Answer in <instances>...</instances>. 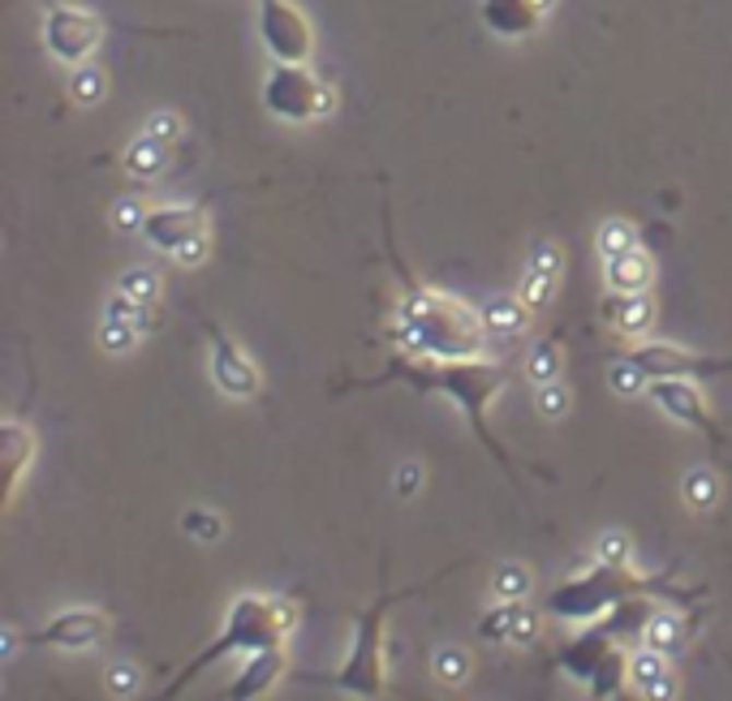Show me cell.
<instances>
[{
  "instance_id": "cell-13",
  "label": "cell",
  "mask_w": 732,
  "mask_h": 701,
  "mask_svg": "<svg viewBox=\"0 0 732 701\" xmlns=\"http://www.w3.org/2000/svg\"><path fill=\"white\" fill-rule=\"evenodd\" d=\"M199 233H208V211L203 207H155L146 211L143 219V237L146 246L164 250V254H177L186 241H194Z\"/></svg>"
},
{
  "instance_id": "cell-14",
  "label": "cell",
  "mask_w": 732,
  "mask_h": 701,
  "mask_svg": "<svg viewBox=\"0 0 732 701\" xmlns=\"http://www.w3.org/2000/svg\"><path fill=\"white\" fill-rule=\"evenodd\" d=\"M479 13H483V26L496 31V35H505V39H526V35H534L539 22L547 17L534 0H483Z\"/></svg>"
},
{
  "instance_id": "cell-15",
  "label": "cell",
  "mask_w": 732,
  "mask_h": 701,
  "mask_svg": "<svg viewBox=\"0 0 732 701\" xmlns=\"http://www.w3.org/2000/svg\"><path fill=\"white\" fill-rule=\"evenodd\" d=\"M281 672H285V645L255 650V654H246V667H241V676L228 685V698H241V701L263 698V693H272V689H276Z\"/></svg>"
},
{
  "instance_id": "cell-26",
  "label": "cell",
  "mask_w": 732,
  "mask_h": 701,
  "mask_svg": "<svg viewBox=\"0 0 732 701\" xmlns=\"http://www.w3.org/2000/svg\"><path fill=\"white\" fill-rule=\"evenodd\" d=\"M560 366H565V349H560V341H539L534 349L526 353V379L530 383H552V379H560Z\"/></svg>"
},
{
  "instance_id": "cell-9",
  "label": "cell",
  "mask_w": 732,
  "mask_h": 701,
  "mask_svg": "<svg viewBox=\"0 0 732 701\" xmlns=\"http://www.w3.org/2000/svg\"><path fill=\"white\" fill-rule=\"evenodd\" d=\"M625 357H634L651 379H694V375H724V370H732V357H707V353L681 349L672 341H647V345H638Z\"/></svg>"
},
{
  "instance_id": "cell-36",
  "label": "cell",
  "mask_w": 732,
  "mask_h": 701,
  "mask_svg": "<svg viewBox=\"0 0 732 701\" xmlns=\"http://www.w3.org/2000/svg\"><path fill=\"white\" fill-rule=\"evenodd\" d=\"M181 530H186L194 543H220V534H224L220 516L216 512H208V508H190V512L181 516Z\"/></svg>"
},
{
  "instance_id": "cell-5",
  "label": "cell",
  "mask_w": 732,
  "mask_h": 701,
  "mask_svg": "<svg viewBox=\"0 0 732 701\" xmlns=\"http://www.w3.org/2000/svg\"><path fill=\"white\" fill-rule=\"evenodd\" d=\"M392 603H397V594H379L358 616L354 650H350L345 667L332 676V685L341 693H350V698H379L383 693V625H388Z\"/></svg>"
},
{
  "instance_id": "cell-32",
  "label": "cell",
  "mask_w": 732,
  "mask_h": 701,
  "mask_svg": "<svg viewBox=\"0 0 732 701\" xmlns=\"http://www.w3.org/2000/svg\"><path fill=\"white\" fill-rule=\"evenodd\" d=\"M647 383H651V375H647L634 357H616L612 370H607V388H612L616 396H642Z\"/></svg>"
},
{
  "instance_id": "cell-45",
  "label": "cell",
  "mask_w": 732,
  "mask_h": 701,
  "mask_svg": "<svg viewBox=\"0 0 732 701\" xmlns=\"http://www.w3.org/2000/svg\"><path fill=\"white\" fill-rule=\"evenodd\" d=\"M512 641H517V645H530V641H539V611H534V607H526V603H521V611H517V629H512Z\"/></svg>"
},
{
  "instance_id": "cell-3",
  "label": "cell",
  "mask_w": 732,
  "mask_h": 701,
  "mask_svg": "<svg viewBox=\"0 0 732 701\" xmlns=\"http://www.w3.org/2000/svg\"><path fill=\"white\" fill-rule=\"evenodd\" d=\"M293 625H297V607H293L290 598H263V594H241V598H233L228 620H224L220 637L208 645V650H199V654L186 663L181 680H173V685L164 689V698L181 693L208 663H216V658H224V654H255V650L285 645V637L293 632Z\"/></svg>"
},
{
  "instance_id": "cell-35",
  "label": "cell",
  "mask_w": 732,
  "mask_h": 701,
  "mask_svg": "<svg viewBox=\"0 0 732 701\" xmlns=\"http://www.w3.org/2000/svg\"><path fill=\"white\" fill-rule=\"evenodd\" d=\"M117 288L126 293V297H134V301H155L160 297V276L151 272V268H130V272H121V281H117Z\"/></svg>"
},
{
  "instance_id": "cell-7",
  "label": "cell",
  "mask_w": 732,
  "mask_h": 701,
  "mask_svg": "<svg viewBox=\"0 0 732 701\" xmlns=\"http://www.w3.org/2000/svg\"><path fill=\"white\" fill-rule=\"evenodd\" d=\"M104 44V17L82 9V4H57L48 0L44 9V48L66 61V66H82L95 48Z\"/></svg>"
},
{
  "instance_id": "cell-4",
  "label": "cell",
  "mask_w": 732,
  "mask_h": 701,
  "mask_svg": "<svg viewBox=\"0 0 732 701\" xmlns=\"http://www.w3.org/2000/svg\"><path fill=\"white\" fill-rule=\"evenodd\" d=\"M634 594H656V598H668V603H685V594L672 590L668 581L638 577L629 563L594 560V568H586L582 577H569V581H560L547 594V611L556 620H599V616H607L616 603H625Z\"/></svg>"
},
{
  "instance_id": "cell-33",
  "label": "cell",
  "mask_w": 732,
  "mask_h": 701,
  "mask_svg": "<svg viewBox=\"0 0 732 701\" xmlns=\"http://www.w3.org/2000/svg\"><path fill=\"white\" fill-rule=\"evenodd\" d=\"M139 336H143V332H139L134 323H121V319H104V323H99V336H95V341H99V349H104V353H117V357H121V353H130L134 345H139Z\"/></svg>"
},
{
  "instance_id": "cell-44",
  "label": "cell",
  "mask_w": 732,
  "mask_h": 701,
  "mask_svg": "<svg viewBox=\"0 0 732 701\" xmlns=\"http://www.w3.org/2000/svg\"><path fill=\"white\" fill-rule=\"evenodd\" d=\"M208 254H212V241H208V233H199V237H194V241H186V246H181L173 259H177L181 268H199Z\"/></svg>"
},
{
  "instance_id": "cell-23",
  "label": "cell",
  "mask_w": 732,
  "mask_h": 701,
  "mask_svg": "<svg viewBox=\"0 0 732 701\" xmlns=\"http://www.w3.org/2000/svg\"><path fill=\"white\" fill-rule=\"evenodd\" d=\"M625 680H629V654H625V645H616V650L599 663V672L586 680V689H590V698H616Z\"/></svg>"
},
{
  "instance_id": "cell-21",
  "label": "cell",
  "mask_w": 732,
  "mask_h": 701,
  "mask_svg": "<svg viewBox=\"0 0 732 701\" xmlns=\"http://www.w3.org/2000/svg\"><path fill=\"white\" fill-rule=\"evenodd\" d=\"M173 146L160 139H151V134H143V139H134L130 146H126V173L130 177H139V181H151V177H160L164 168H168V155Z\"/></svg>"
},
{
  "instance_id": "cell-18",
  "label": "cell",
  "mask_w": 732,
  "mask_h": 701,
  "mask_svg": "<svg viewBox=\"0 0 732 701\" xmlns=\"http://www.w3.org/2000/svg\"><path fill=\"white\" fill-rule=\"evenodd\" d=\"M629 685H634V693H642V698H672L676 693V680H672V672H668V654H659V650H638V654H629Z\"/></svg>"
},
{
  "instance_id": "cell-17",
  "label": "cell",
  "mask_w": 732,
  "mask_h": 701,
  "mask_svg": "<svg viewBox=\"0 0 732 701\" xmlns=\"http://www.w3.org/2000/svg\"><path fill=\"white\" fill-rule=\"evenodd\" d=\"M0 465H4V503L17 495L26 470L35 465V430H26L22 421H9L0 430Z\"/></svg>"
},
{
  "instance_id": "cell-28",
  "label": "cell",
  "mask_w": 732,
  "mask_h": 701,
  "mask_svg": "<svg viewBox=\"0 0 732 701\" xmlns=\"http://www.w3.org/2000/svg\"><path fill=\"white\" fill-rule=\"evenodd\" d=\"M432 672H436L439 685L461 689V685L470 680V654H465L461 645H439L436 658H432Z\"/></svg>"
},
{
  "instance_id": "cell-29",
  "label": "cell",
  "mask_w": 732,
  "mask_h": 701,
  "mask_svg": "<svg viewBox=\"0 0 732 701\" xmlns=\"http://www.w3.org/2000/svg\"><path fill=\"white\" fill-rule=\"evenodd\" d=\"M594 246H599V254H603V259H621V254L638 250V228H634L629 219H607V224L599 228Z\"/></svg>"
},
{
  "instance_id": "cell-19",
  "label": "cell",
  "mask_w": 732,
  "mask_h": 701,
  "mask_svg": "<svg viewBox=\"0 0 732 701\" xmlns=\"http://www.w3.org/2000/svg\"><path fill=\"white\" fill-rule=\"evenodd\" d=\"M603 319L625 336H642L656 323V301L647 293H612L603 301Z\"/></svg>"
},
{
  "instance_id": "cell-16",
  "label": "cell",
  "mask_w": 732,
  "mask_h": 701,
  "mask_svg": "<svg viewBox=\"0 0 732 701\" xmlns=\"http://www.w3.org/2000/svg\"><path fill=\"white\" fill-rule=\"evenodd\" d=\"M616 650V632L607 629V625H599V629H586L582 637H574L565 650H560V672H569L574 680H590L594 672H599V663L607 658Z\"/></svg>"
},
{
  "instance_id": "cell-42",
  "label": "cell",
  "mask_w": 732,
  "mask_h": 701,
  "mask_svg": "<svg viewBox=\"0 0 732 701\" xmlns=\"http://www.w3.org/2000/svg\"><path fill=\"white\" fill-rule=\"evenodd\" d=\"M530 268L543 272V276H556V281H560V272H565V254H560V246H556V241H539L534 254H530Z\"/></svg>"
},
{
  "instance_id": "cell-12",
  "label": "cell",
  "mask_w": 732,
  "mask_h": 701,
  "mask_svg": "<svg viewBox=\"0 0 732 701\" xmlns=\"http://www.w3.org/2000/svg\"><path fill=\"white\" fill-rule=\"evenodd\" d=\"M104 637H108V616H104V611H95V607H70V611L52 616L31 641L44 645V650H70V654H78V650L99 645Z\"/></svg>"
},
{
  "instance_id": "cell-1",
  "label": "cell",
  "mask_w": 732,
  "mask_h": 701,
  "mask_svg": "<svg viewBox=\"0 0 732 701\" xmlns=\"http://www.w3.org/2000/svg\"><path fill=\"white\" fill-rule=\"evenodd\" d=\"M505 379H509V370H505L500 361L483 357V353H474V357H414V353H397L379 379H366L358 388L410 383L414 392H439V396H448V401L465 414L470 430H474V435L492 448V456L505 465V452H500V443H496L492 430H487V405L500 396Z\"/></svg>"
},
{
  "instance_id": "cell-2",
  "label": "cell",
  "mask_w": 732,
  "mask_h": 701,
  "mask_svg": "<svg viewBox=\"0 0 732 701\" xmlns=\"http://www.w3.org/2000/svg\"><path fill=\"white\" fill-rule=\"evenodd\" d=\"M483 314H474L465 301L410 284L401 306H397V328L392 341L414 357H474L483 353Z\"/></svg>"
},
{
  "instance_id": "cell-25",
  "label": "cell",
  "mask_w": 732,
  "mask_h": 701,
  "mask_svg": "<svg viewBox=\"0 0 732 701\" xmlns=\"http://www.w3.org/2000/svg\"><path fill=\"white\" fill-rule=\"evenodd\" d=\"M530 590H534V577H530L526 563H512V560L496 563V572H492V594H496V598H505V603H526Z\"/></svg>"
},
{
  "instance_id": "cell-41",
  "label": "cell",
  "mask_w": 732,
  "mask_h": 701,
  "mask_svg": "<svg viewBox=\"0 0 732 701\" xmlns=\"http://www.w3.org/2000/svg\"><path fill=\"white\" fill-rule=\"evenodd\" d=\"M143 219H146V207L139 199H117V203H113V224H117V233H143Z\"/></svg>"
},
{
  "instance_id": "cell-27",
  "label": "cell",
  "mask_w": 732,
  "mask_h": 701,
  "mask_svg": "<svg viewBox=\"0 0 732 701\" xmlns=\"http://www.w3.org/2000/svg\"><path fill=\"white\" fill-rule=\"evenodd\" d=\"M642 641H647L651 650H659V654H668V658H672V654L685 645V629H681V620H676L672 611H656V616L647 620Z\"/></svg>"
},
{
  "instance_id": "cell-20",
  "label": "cell",
  "mask_w": 732,
  "mask_h": 701,
  "mask_svg": "<svg viewBox=\"0 0 732 701\" xmlns=\"http://www.w3.org/2000/svg\"><path fill=\"white\" fill-rule=\"evenodd\" d=\"M603 276H607V288H612V293H647V288L656 284V259L638 246V250H629V254H621V259H607Z\"/></svg>"
},
{
  "instance_id": "cell-10",
  "label": "cell",
  "mask_w": 732,
  "mask_h": 701,
  "mask_svg": "<svg viewBox=\"0 0 732 701\" xmlns=\"http://www.w3.org/2000/svg\"><path fill=\"white\" fill-rule=\"evenodd\" d=\"M651 396L672 421H685L689 430H703L711 443H724L720 426L711 418V405H707V396L694 379H651Z\"/></svg>"
},
{
  "instance_id": "cell-24",
  "label": "cell",
  "mask_w": 732,
  "mask_h": 701,
  "mask_svg": "<svg viewBox=\"0 0 732 701\" xmlns=\"http://www.w3.org/2000/svg\"><path fill=\"white\" fill-rule=\"evenodd\" d=\"M720 474L716 470H707V465H698V470H689L685 474V483H681V495H685V503L694 508V512H711L716 503H720Z\"/></svg>"
},
{
  "instance_id": "cell-6",
  "label": "cell",
  "mask_w": 732,
  "mask_h": 701,
  "mask_svg": "<svg viewBox=\"0 0 732 701\" xmlns=\"http://www.w3.org/2000/svg\"><path fill=\"white\" fill-rule=\"evenodd\" d=\"M263 108L281 121H319L337 108V91L315 78L310 70H302V61H276L268 82H263Z\"/></svg>"
},
{
  "instance_id": "cell-34",
  "label": "cell",
  "mask_w": 732,
  "mask_h": 701,
  "mask_svg": "<svg viewBox=\"0 0 732 701\" xmlns=\"http://www.w3.org/2000/svg\"><path fill=\"white\" fill-rule=\"evenodd\" d=\"M104 319H121V323H134L139 332H146V328H151V306L126 297V293L117 288V293L108 297V306H104Z\"/></svg>"
},
{
  "instance_id": "cell-43",
  "label": "cell",
  "mask_w": 732,
  "mask_h": 701,
  "mask_svg": "<svg viewBox=\"0 0 732 701\" xmlns=\"http://www.w3.org/2000/svg\"><path fill=\"white\" fill-rule=\"evenodd\" d=\"M181 130H186V126H181V117H177V112H151V117H146L143 134H151V139H160V142H168V146H173V142L181 139Z\"/></svg>"
},
{
  "instance_id": "cell-11",
  "label": "cell",
  "mask_w": 732,
  "mask_h": 701,
  "mask_svg": "<svg viewBox=\"0 0 732 701\" xmlns=\"http://www.w3.org/2000/svg\"><path fill=\"white\" fill-rule=\"evenodd\" d=\"M208 341H212V383H216L224 396H237V401H246V396H255L259 392V366L246 357L241 345H233L224 332H220L216 323H208Z\"/></svg>"
},
{
  "instance_id": "cell-38",
  "label": "cell",
  "mask_w": 732,
  "mask_h": 701,
  "mask_svg": "<svg viewBox=\"0 0 732 701\" xmlns=\"http://www.w3.org/2000/svg\"><path fill=\"white\" fill-rule=\"evenodd\" d=\"M104 685H108L113 698H134V693L143 689V672H139L134 663H113V667L104 672Z\"/></svg>"
},
{
  "instance_id": "cell-37",
  "label": "cell",
  "mask_w": 732,
  "mask_h": 701,
  "mask_svg": "<svg viewBox=\"0 0 732 701\" xmlns=\"http://www.w3.org/2000/svg\"><path fill=\"white\" fill-rule=\"evenodd\" d=\"M534 405H539L543 418H565L569 414V388H560V379L534 383Z\"/></svg>"
},
{
  "instance_id": "cell-46",
  "label": "cell",
  "mask_w": 732,
  "mask_h": 701,
  "mask_svg": "<svg viewBox=\"0 0 732 701\" xmlns=\"http://www.w3.org/2000/svg\"><path fill=\"white\" fill-rule=\"evenodd\" d=\"M418 487H423V465H418V461H405V465L397 470V495L410 499Z\"/></svg>"
},
{
  "instance_id": "cell-40",
  "label": "cell",
  "mask_w": 732,
  "mask_h": 701,
  "mask_svg": "<svg viewBox=\"0 0 732 701\" xmlns=\"http://www.w3.org/2000/svg\"><path fill=\"white\" fill-rule=\"evenodd\" d=\"M552 293H556V276H543V272H534V268H530V272H526V281H521V293H517V297H521L530 310H543V306L552 301Z\"/></svg>"
},
{
  "instance_id": "cell-22",
  "label": "cell",
  "mask_w": 732,
  "mask_h": 701,
  "mask_svg": "<svg viewBox=\"0 0 732 701\" xmlns=\"http://www.w3.org/2000/svg\"><path fill=\"white\" fill-rule=\"evenodd\" d=\"M526 319H530V306H526L521 297H509V293H496V297H487V306H483V323H487V332H500V336L521 332Z\"/></svg>"
},
{
  "instance_id": "cell-30",
  "label": "cell",
  "mask_w": 732,
  "mask_h": 701,
  "mask_svg": "<svg viewBox=\"0 0 732 701\" xmlns=\"http://www.w3.org/2000/svg\"><path fill=\"white\" fill-rule=\"evenodd\" d=\"M517 611H521V603H505V598H500L492 611H483V620H479V637H483V641H492V645H505V641H512Z\"/></svg>"
},
{
  "instance_id": "cell-39",
  "label": "cell",
  "mask_w": 732,
  "mask_h": 701,
  "mask_svg": "<svg viewBox=\"0 0 732 701\" xmlns=\"http://www.w3.org/2000/svg\"><path fill=\"white\" fill-rule=\"evenodd\" d=\"M594 560L599 563H629L634 560V543H629V534H621V530L599 534V543H594Z\"/></svg>"
},
{
  "instance_id": "cell-47",
  "label": "cell",
  "mask_w": 732,
  "mask_h": 701,
  "mask_svg": "<svg viewBox=\"0 0 732 701\" xmlns=\"http://www.w3.org/2000/svg\"><path fill=\"white\" fill-rule=\"evenodd\" d=\"M534 4H539L543 13H552V9H556V0H534Z\"/></svg>"
},
{
  "instance_id": "cell-31",
  "label": "cell",
  "mask_w": 732,
  "mask_h": 701,
  "mask_svg": "<svg viewBox=\"0 0 732 701\" xmlns=\"http://www.w3.org/2000/svg\"><path fill=\"white\" fill-rule=\"evenodd\" d=\"M108 95V78H104V70H95V66H73L70 73V99L73 104H82V108H91V104H99Z\"/></svg>"
},
{
  "instance_id": "cell-8",
  "label": "cell",
  "mask_w": 732,
  "mask_h": 701,
  "mask_svg": "<svg viewBox=\"0 0 732 701\" xmlns=\"http://www.w3.org/2000/svg\"><path fill=\"white\" fill-rule=\"evenodd\" d=\"M259 35L276 61H306L315 48L306 13L290 0H259Z\"/></svg>"
}]
</instances>
